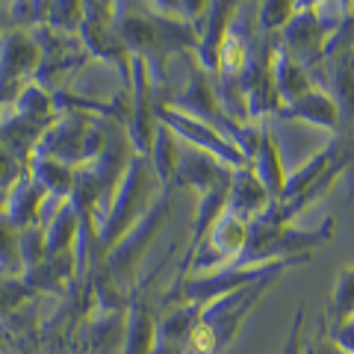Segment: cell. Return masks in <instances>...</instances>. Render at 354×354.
Returning <instances> with one entry per match:
<instances>
[{
  "mask_svg": "<svg viewBox=\"0 0 354 354\" xmlns=\"http://www.w3.org/2000/svg\"><path fill=\"white\" fill-rule=\"evenodd\" d=\"M337 230V221L334 218H325L319 227L313 230H301V227H286V225H278L272 218H263L254 225V239H251V251L248 257H278V254H307L310 248H319L334 236Z\"/></svg>",
  "mask_w": 354,
  "mask_h": 354,
  "instance_id": "obj_1",
  "label": "cell"
},
{
  "mask_svg": "<svg viewBox=\"0 0 354 354\" xmlns=\"http://www.w3.org/2000/svg\"><path fill=\"white\" fill-rule=\"evenodd\" d=\"M286 115H295V118H304L310 124H319L325 130H339V106L334 97H328L322 92H307L301 95L298 101H292V106L286 109Z\"/></svg>",
  "mask_w": 354,
  "mask_h": 354,
  "instance_id": "obj_2",
  "label": "cell"
},
{
  "mask_svg": "<svg viewBox=\"0 0 354 354\" xmlns=\"http://www.w3.org/2000/svg\"><path fill=\"white\" fill-rule=\"evenodd\" d=\"M328 319H330V328H342V325L354 322V266L339 272L334 295H330Z\"/></svg>",
  "mask_w": 354,
  "mask_h": 354,
  "instance_id": "obj_3",
  "label": "cell"
},
{
  "mask_svg": "<svg viewBox=\"0 0 354 354\" xmlns=\"http://www.w3.org/2000/svg\"><path fill=\"white\" fill-rule=\"evenodd\" d=\"M348 9H351V6H348ZM346 50H354V12H346V15H342L337 32L328 39L325 59L337 57V53H346Z\"/></svg>",
  "mask_w": 354,
  "mask_h": 354,
  "instance_id": "obj_4",
  "label": "cell"
},
{
  "mask_svg": "<svg viewBox=\"0 0 354 354\" xmlns=\"http://www.w3.org/2000/svg\"><path fill=\"white\" fill-rule=\"evenodd\" d=\"M248 62V53H245V44H242L239 36H225L221 41V68L225 74H239Z\"/></svg>",
  "mask_w": 354,
  "mask_h": 354,
  "instance_id": "obj_5",
  "label": "cell"
},
{
  "mask_svg": "<svg viewBox=\"0 0 354 354\" xmlns=\"http://www.w3.org/2000/svg\"><path fill=\"white\" fill-rule=\"evenodd\" d=\"M330 339H334L342 351L354 354V322L342 325V328H330Z\"/></svg>",
  "mask_w": 354,
  "mask_h": 354,
  "instance_id": "obj_6",
  "label": "cell"
},
{
  "mask_svg": "<svg viewBox=\"0 0 354 354\" xmlns=\"http://www.w3.org/2000/svg\"><path fill=\"white\" fill-rule=\"evenodd\" d=\"M307 354H348V351H342L337 342L330 339V334H322L313 342H307Z\"/></svg>",
  "mask_w": 354,
  "mask_h": 354,
  "instance_id": "obj_7",
  "label": "cell"
}]
</instances>
